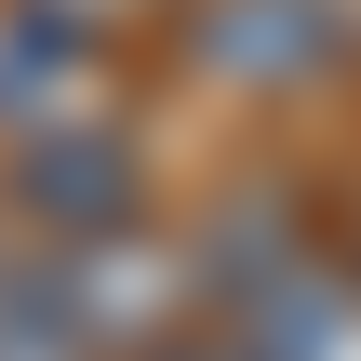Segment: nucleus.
<instances>
[{"instance_id":"f257e3e1","label":"nucleus","mask_w":361,"mask_h":361,"mask_svg":"<svg viewBox=\"0 0 361 361\" xmlns=\"http://www.w3.org/2000/svg\"><path fill=\"white\" fill-rule=\"evenodd\" d=\"M335 40H348L335 0H188V54H201L214 80H241V94H295V80H322Z\"/></svg>"},{"instance_id":"f03ea898","label":"nucleus","mask_w":361,"mask_h":361,"mask_svg":"<svg viewBox=\"0 0 361 361\" xmlns=\"http://www.w3.org/2000/svg\"><path fill=\"white\" fill-rule=\"evenodd\" d=\"M228 361H361V268L295 255L228 308Z\"/></svg>"},{"instance_id":"7ed1b4c3","label":"nucleus","mask_w":361,"mask_h":361,"mask_svg":"<svg viewBox=\"0 0 361 361\" xmlns=\"http://www.w3.org/2000/svg\"><path fill=\"white\" fill-rule=\"evenodd\" d=\"M40 13H67V27H134V13H174V0H40Z\"/></svg>"},{"instance_id":"20e7f679","label":"nucleus","mask_w":361,"mask_h":361,"mask_svg":"<svg viewBox=\"0 0 361 361\" xmlns=\"http://www.w3.org/2000/svg\"><path fill=\"white\" fill-rule=\"evenodd\" d=\"M161 361H188V348H161Z\"/></svg>"}]
</instances>
